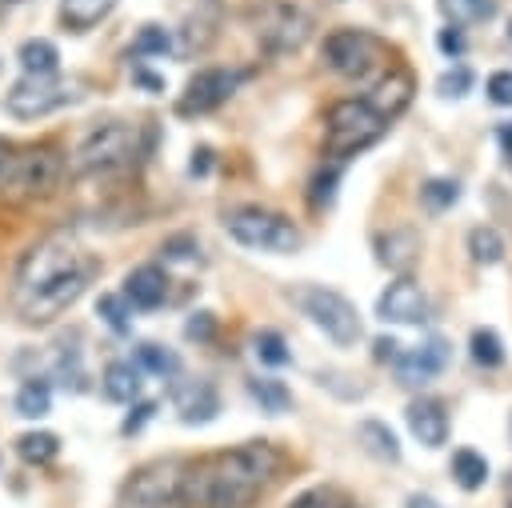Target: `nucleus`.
<instances>
[{"label": "nucleus", "mask_w": 512, "mask_h": 508, "mask_svg": "<svg viewBox=\"0 0 512 508\" xmlns=\"http://www.w3.org/2000/svg\"><path fill=\"white\" fill-rule=\"evenodd\" d=\"M96 272L100 264L80 248L72 232H48L16 264L12 304L24 324H52L84 296Z\"/></svg>", "instance_id": "obj_1"}, {"label": "nucleus", "mask_w": 512, "mask_h": 508, "mask_svg": "<svg viewBox=\"0 0 512 508\" xmlns=\"http://www.w3.org/2000/svg\"><path fill=\"white\" fill-rule=\"evenodd\" d=\"M284 472V452L268 440H248L224 452H208L188 464L192 508H252Z\"/></svg>", "instance_id": "obj_2"}, {"label": "nucleus", "mask_w": 512, "mask_h": 508, "mask_svg": "<svg viewBox=\"0 0 512 508\" xmlns=\"http://www.w3.org/2000/svg\"><path fill=\"white\" fill-rule=\"evenodd\" d=\"M116 508H192L188 504V460L160 456L128 476Z\"/></svg>", "instance_id": "obj_3"}, {"label": "nucleus", "mask_w": 512, "mask_h": 508, "mask_svg": "<svg viewBox=\"0 0 512 508\" xmlns=\"http://www.w3.org/2000/svg\"><path fill=\"white\" fill-rule=\"evenodd\" d=\"M64 180V156L52 144L40 148H8L0 192L12 200H44Z\"/></svg>", "instance_id": "obj_4"}, {"label": "nucleus", "mask_w": 512, "mask_h": 508, "mask_svg": "<svg viewBox=\"0 0 512 508\" xmlns=\"http://www.w3.org/2000/svg\"><path fill=\"white\" fill-rule=\"evenodd\" d=\"M324 124H328L324 128V152L336 156V160H348V156L364 152L368 144H376L388 132V120L380 112H372L364 96L336 100L328 108V120Z\"/></svg>", "instance_id": "obj_5"}, {"label": "nucleus", "mask_w": 512, "mask_h": 508, "mask_svg": "<svg viewBox=\"0 0 512 508\" xmlns=\"http://www.w3.org/2000/svg\"><path fill=\"white\" fill-rule=\"evenodd\" d=\"M140 152V132L132 124H120V120H108V124H96L92 132H84V140L76 144L72 152V172L76 176H100V172H120L136 160Z\"/></svg>", "instance_id": "obj_6"}, {"label": "nucleus", "mask_w": 512, "mask_h": 508, "mask_svg": "<svg viewBox=\"0 0 512 508\" xmlns=\"http://www.w3.org/2000/svg\"><path fill=\"white\" fill-rule=\"evenodd\" d=\"M224 232L252 252H280L284 256V252H296L304 244V232L288 216H280L272 208H256V204L224 212Z\"/></svg>", "instance_id": "obj_7"}, {"label": "nucleus", "mask_w": 512, "mask_h": 508, "mask_svg": "<svg viewBox=\"0 0 512 508\" xmlns=\"http://www.w3.org/2000/svg\"><path fill=\"white\" fill-rule=\"evenodd\" d=\"M388 44L364 28H336L324 36V64L348 80H372L388 68Z\"/></svg>", "instance_id": "obj_8"}, {"label": "nucleus", "mask_w": 512, "mask_h": 508, "mask_svg": "<svg viewBox=\"0 0 512 508\" xmlns=\"http://www.w3.org/2000/svg\"><path fill=\"white\" fill-rule=\"evenodd\" d=\"M248 24L268 52H296L312 36V16L292 0H260L248 12Z\"/></svg>", "instance_id": "obj_9"}, {"label": "nucleus", "mask_w": 512, "mask_h": 508, "mask_svg": "<svg viewBox=\"0 0 512 508\" xmlns=\"http://www.w3.org/2000/svg\"><path fill=\"white\" fill-rule=\"evenodd\" d=\"M292 300L300 304V312H304L332 344H340V348L356 344V336H360V312H356V304H352L348 296H340V292H332V288H324V284H308V288H296Z\"/></svg>", "instance_id": "obj_10"}, {"label": "nucleus", "mask_w": 512, "mask_h": 508, "mask_svg": "<svg viewBox=\"0 0 512 508\" xmlns=\"http://www.w3.org/2000/svg\"><path fill=\"white\" fill-rule=\"evenodd\" d=\"M80 80H64V76H24L8 88V112L20 116V120H36V116H48L64 104H76L80 100Z\"/></svg>", "instance_id": "obj_11"}, {"label": "nucleus", "mask_w": 512, "mask_h": 508, "mask_svg": "<svg viewBox=\"0 0 512 508\" xmlns=\"http://www.w3.org/2000/svg\"><path fill=\"white\" fill-rule=\"evenodd\" d=\"M240 80H244V72H236V68H200V72L188 80V88L180 92L176 112H180V116H204V112H216V108L236 92Z\"/></svg>", "instance_id": "obj_12"}, {"label": "nucleus", "mask_w": 512, "mask_h": 508, "mask_svg": "<svg viewBox=\"0 0 512 508\" xmlns=\"http://www.w3.org/2000/svg\"><path fill=\"white\" fill-rule=\"evenodd\" d=\"M376 316H380L384 324H420V320H428V300H424V292L416 288V280L400 276V280H392V284L380 292Z\"/></svg>", "instance_id": "obj_13"}, {"label": "nucleus", "mask_w": 512, "mask_h": 508, "mask_svg": "<svg viewBox=\"0 0 512 508\" xmlns=\"http://www.w3.org/2000/svg\"><path fill=\"white\" fill-rule=\"evenodd\" d=\"M172 408H176V416H180L184 424H208V420H216V412H220V392H216V384L204 380V376L176 380V384H172Z\"/></svg>", "instance_id": "obj_14"}, {"label": "nucleus", "mask_w": 512, "mask_h": 508, "mask_svg": "<svg viewBox=\"0 0 512 508\" xmlns=\"http://www.w3.org/2000/svg\"><path fill=\"white\" fill-rule=\"evenodd\" d=\"M412 72L408 68H384L372 84H368V92H364V100H368V108L372 112H380L388 124L408 108V100H412Z\"/></svg>", "instance_id": "obj_15"}, {"label": "nucleus", "mask_w": 512, "mask_h": 508, "mask_svg": "<svg viewBox=\"0 0 512 508\" xmlns=\"http://www.w3.org/2000/svg\"><path fill=\"white\" fill-rule=\"evenodd\" d=\"M444 364H448V344L440 336H432V340H424V344H416V348L396 356V376H400V384L416 388V384H428L432 376H440Z\"/></svg>", "instance_id": "obj_16"}, {"label": "nucleus", "mask_w": 512, "mask_h": 508, "mask_svg": "<svg viewBox=\"0 0 512 508\" xmlns=\"http://www.w3.org/2000/svg\"><path fill=\"white\" fill-rule=\"evenodd\" d=\"M404 416H408V432L424 448H440L448 440V412H444V404L436 396H416Z\"/></svg>", "instance_id": "obj_17"}, {"label": "nucleus", "mask_w": 512, "mask_h": 508, "mask_svg": "<svg viewBox=\"0 0 512 508\" xmlns=\"http://www.w3.org/2000/svg\"><path fill=\"white\" fill-rule=\"evenodd\" d=\"M164 296H168V276H164L160 264H140V268H132V272L124 276V300H128L132 308L152 312V308L164 304Z\"/></svg>", "instance_id": "obj_18"}, {"label": "nucleus", "mask_w": 512, "mask_h": 508, "mask_svg": "<svg viewBox=\"0 0 512 508\" xmlns=\"http://www.w3.org/2000/svg\"><path fill=\"white\" fill-rule=\"evenodd\" d=\"M376 256H380V264L384 268H392V272H408L416 260H420V232L416 228H408V224H400V228H388L380 240H376Z\"/></svg>", "instance_id": "obj_19"}, {"label": "nucleus", "mask_w": 512, "mask_h": 508, "mask_svg": "<svg viewBox=\"0 0 512 508\" xmlns=\"http://www.w3.org/2000/svg\"><path fill=\"white\" fill-rule=\"evenodd\" d=\"M112 8H116V0H60V24H64L68 32H88V28H96Z\"/></svg>", "instance_id": "obj_20"}, {"label": "nucleus", "mask_w": 512, "mask_h": 508, "mask_svg": "<svg viewBox=\"0 0 512 508\" xmlns=\"http://www.w3.org/2000/svg\"><path fill=\"white\" fill-rule=\"evenodd\" d=\"M20 68H24V76H56V68H60L56 44L44 40V36L24 40V44H20Z\"/></svg>", "instance_id": "obj_21"}, {"label": "nucleus", "mask_w": 512, "mask_h": 508, "mask_svg": "<svg viewBox=\"0 0 512 508\" xmlns=\"http://www.w3.org/2000/svg\"><path fill=\"white\" fill-rule=\"evenodd\" d=\"M140 368L132 364V360H112L108 368H104V392L112 396V400H120V404H132L136 396H140Z\"/></svg>", "instance_id": "obj_22"}, {"label": "nucleus", "mask_w": 512, "mask_h": 508, "mask_svg": "<svg viewBox=\"0 0 512 508\" xmlns=\"http://www.w3.org/2000/svg\"><path fill=\"white\" fill-rule=\"evenodd\" d=\"M356 440H360L364 452H372L376 460H388V464L400 460V444H396L392 428L380 424V420H360V424H356Z\"/></svg>", "instance_id": "obj_23"}, {"label": "nucleus", "mask_w": 512, "mask_h": 508, "mask_svg": "<svg viewBox=\"0 0 512 508\" xmlns=\"http://www.w3.org/2000/svg\"><path fill=\"white\" fill-rule=\"evenodd\" d=\"M452 476H456V484L464 492H476L488 480V460L480 452H472V448H456L452 452Z\"/></svg>", "instance_id": "obj_24"}, {"label": "nucleus", "mask_w": 512, "mask_h": 508, "mask_svg": "<svg viewBox=\"0 0 512 508\" xmlns=\"http://www.w3.org/2000/svg\"><path fill=\"white\" fill-rule=\"evenodd\" d=\"M48 408H52V392H48V384H44L40 376L24 380L20 392H16V412H20L24 420H40V416H48Z\"/></svg>", "instance_id": "obj_25"}, {"label": "nucleus", "mask_w": 512, "mask_h": 508, "mask_svg": "<svg viewBox=\"0 0 512 508\" xmlns=\"http://www.w3.org/2000/svg\"><path fill=\"white\" fill-rule=\"evenodd\" d=\"M440 12L460 28V24H484L496 16V0H440Z\"/></svg>", "instance_id": "obj_26"}, {"label": "nucleus", "mask_w": 512, "mask_h": 508, "mask_svg": "<svg viewBox=\"0 0 512 508\" xmlns=\"http://www.w3.org/2000/svg\"><path fill=\"white\" fill-rule=\"evenodd\" d=\"M468 252H472L476 264H496V260L504 256V236H500L496 228L480 224V228L468 232Z\"/></svg>", "instance_id": "obj_27"}, {"label": "nucleus", "mask_w": 512, "mask_h": 508, "mask_svg": "<svg viewBox=\"0 0 512 508\" xmlns=\"http://www.w3.org/2000/svg\"><path fill=\"white\" fill-rule=\"evenodd\" d=\"M252 352H256V360H260V364H268V368H284V364L292 360V352H288L284 336H280V332H272V328H260V332L252 336Z\"/></svg>", "instance_id": "obj_28"}, {"label": "nucleus", "mask_w": 512, "mask_h": 508, "mask_svg": "<svg viewBox=\"0 0 512 508\" xmlns=\"http://www.w3.org/2000/svg\"><path fill=\"white\" fill-rule=\"evenodd\" d=\"M248 392H252V400H256L264 412H272V416H280V412L292 408V392H288L280 380H248Z\"/></svg>", "instance_id": "obj_29"}, {"label": "nucleus", "mask_w": 512, "mask_h": 508, "mask_svg": "<svg viewBox=\"0 0 512 508\" xmlns=\"http://www.w3.org/2000/svg\"><path fill=\"white\" fill-rule=\"evenodd\" d=\"M16 452L28 460V464H48L56 452H60V440L52 432H24L16 440Z\"/></svg>", "instance_id": "obj_30"}, {"label": "nucleus", "mask_w": 512, "mask_h": 508, "mask_svg": "<svg viewBox=\"0 0 512 508\" xmlns=\"http://www.w3.org/2000/svg\"><path fill=\"white\" fill-rule=\"evenodd\" d=\"M468 348H472V360L484 364V368L504 364V344H500V336H496L492 328H476L472 340H468Z\"/></svg>", "instance_id": "obj_31"}, {"label": "nucleus", "mask_w": 512, "mask_h": 508, "mask_svg": "<svg viewBox=\"0 0 512 508\" xmlns=\"http://www.w3.org/2000/svg\"><path fill=\"white\" fill-rule=\"evenodd\" d=\"M136 368L140 372H156V376H172L180 368V360H176V352H168L160 344H140L136 348Z\"/></svg>", "instance_id": "obj_32"}, {"label": "nucleus", "mask_w": 512, "mask_h": 508, "mask_svg": "<svg viewBox=\"0 0 512 508\" xmlns=\"http://www.w3.org/2000/svg\"><path fill=\"white\" fill-rule=\"evenodd\" d=\"M168 48H172V36H168L160 24H144L140 36L132 40V52H136V56H164Z\"/></svg>", "instance_id": "obj_33"}, {"label": "nucleus", "mask_w": 512, "mask_h": 508, "mask_svg": "<svg viewBox=\"0 0 512 508\" xmlns=\"http://www.w3.org/2000/svg\"><path fill=\"white\" fill-rule=\"evenodd\" d=\"M292 508H360V504H352L340 488H312V492L296 496Z\"/></svg>", "instance_id": "obj_34"}, {"label": "nucleus", "mask_w": 512, "mask_h": 508, "mask_svg": "<svg viewBox=\"0 0 512 508\" xmlns=\"http://www.w3.org/2000/svg\"><path fill=\"white\" fill-rule=\"evenodd\" d=\"M128 300L124 296H116V292H104L100 300H96V312H100V320L112 328V332H128V308H124Z\"/></svg>", "instance_id": "obj_35"}, {"label": "nucleus", "mask_w": 512, "mask_h": 508, "mask_svg": "<svg viewBox=\"0 0 512 508\" xmlns=\"http://www.w3.org/2000/svg\"><path fill=\"white\" fill-rule=\"evenodd\" d=\"M420 196H424V204L428 208H452L456 200H460V184L456 180H428L424 188H420Z\"/></svg>", "instance_id": "obj_36"}, {"label": "nucleus", "mask_w": 512, "mask_h": 508, "mask_svg": "<svg viewBox=\"0 0 512 508\" xmlns=\"http://www.w3.org/2000/svg\"><path fill=\"white\" fill-rule=\"evenodd\" d=\"M484 92H488V100H492V104L512 108V72H508V68L492 72V76H488V84H484Z\"/></svg>", "instance_id": "obj_37"}, {"label": "nucleus", "mask_w": 512, "mask_h": 508, "mask_svg": "<svg viewBox=\"0 0 512 508\" xmlns=\"http://www.w3.org/2000/svg\"><path fill=\"white\" fill-rule=\"evenodd\" d=\"M336 180H340V168H336V164L324 168V172H316V180H312V204H316V208H320V204H332Z\"/></svg>", "instance_id": "obj_38"}, {"label": "nucleus", "mask_w": 512, "mask_h": 508, "mask_svg": "<svg viewBox=\"0 0 512 508\" xmlns=\"http://www.w3.org/2000/svg\"><path fill=\"white\" fill-rule=\"evenodd\" d=\"M184 336L188 340H212L216 336V316L212 312H192L188 324H184Z\"/></svg>", "instance_id": "obj_39"}, {"label": "nucleus", "mask_w": 512, "mask_h": 508, "mask_svg": "<svg viewBox=\"0 0 512 508\" xmlns=\"http://www.w3.org/2000/svg\"><path fill=\"white\" fill-rule=\"evenodd\" d=\"M468 88H472V72L468 68H452V72L440 76V92L444 96H464Z\"/></svg>", "instance_id": "obj_40"}, {"label": "nucleus", "mask_w": 512, "mask_h": 508, "mask_svg": "<svg viewBox=\"0 0 512 508\" xmlns=\"http://www.w3.org/2000/svg\"><path fill=\"white\" fill-rule=\"evenodd\" d=\"M436 44H440V52H444L448 60H456V56L464 52V32H460L456 24H448V28H440V36H436Z\"/></svg>", "instance_id": "obj_41"}, {"label": "nucleus", "mask_w": 512, "mask_h": 508, "mask_svg": "<svg viewBox=\"0 0 512 508\" xmlns=\"http://www.w3.org/2000/svg\"><path fill=\"white\" fill-rule=\"evenodd\" d=\"M160 252H164L168 260H192L200 248H196V240H188V236H172V240L160 244Z\"/></svg>", "instance_id": "obj_42"}, {"label": "nucleus", "mask_w": 512, "mask_h": 508, "mask_svg": "<svg viewBox=\"0 0 512 508\" xmlns=\"http://www.w3.org/2000/svg\"><path fill=\"white\" fill-rule=\"evenodd\" d=\"M152 412H156V404H152V400H144V404H136V408H132V416L124 420V432H128V436H132V432H140V428H144V420H148Z\"/></svg>", "instance_id": "obj_43"}, {"label": "nucleus", "mask_w": 512, "mask_h": 508, "mask_svg": "<svg viewBox=\"0 0 512 508\" xmlns=\"http://www.w3.org/2000/svg\"><path fill=\"white\" fill-rule=\"evenodd\" d=\"M396 356H400V344L388 340V336H380L376 340V360H396Z\"/></svg>", "instance_id": "obj_44"}, {"label": "nucleus", "mask_w": 512, "mask_h": 508, "mask_svg": "<svg viewBox=\"0 0 512 508\" xmlns=\"http://www.w3.org/2000/svg\"><path fill=\"white\" fill-rule=\"evenodd\" d=\"M500 144H504V156L512 164V124H500Z\"/></svg>", "instance_id": "obj_45"}, {"label": "nucleus", "mask_w": 512, "mask_h": 508, "mask_svg": "<svg viewBox=\"0 0 512 508\" xmlns=\"http://www.w3.org/2000/svg\"><path fill=\"white\" fill-rule=\"evenodd\" d=\"M408 508H440L432 496H408Z\"/></svg>", "instance_id": "obj_46"}, {"label": "nucleus", "mask_w": 512, "mask_h": 508, "mask_svg": "<svg viewBox=\"0 0 512 508\" xmlns=\"http://www.w3.org/2000/svg\"><path fill=\"white\" fill-rule=\"evenodd\" d=\"M508 44H512V20H508Z\"/></svg>", "instance_id": "obj_47"}]
</instances>
